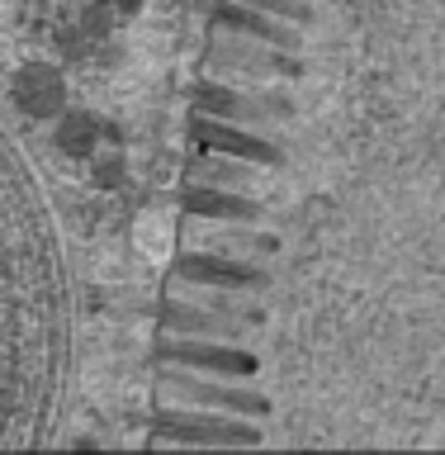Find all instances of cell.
<instances>
[{
    "instance_id": "cell-1",
    "label": "cell",
    "mask_w": 445,
    "mask_h": 455,
    "mask_svg": "<svg viewBox=\"0 0 445 455\" xmlns=\"http://www.w3.org/2000/svg\"><path fill=\"white\" fill-rule=\"evenodd\" d=\"M156 436L176 446H261V427L223 408H162L156 412Z\"/></svg>"
},
{
    "instance_id": "cell-2",
    "label": "cell",
    "mask_w": 445,
    "mask_h": 455,
    "mask_svg": "<svg viewBox=\"0 0 445 455\" xmlns=\"http://www.w3.org/2000/svg\"><path fill=\"white\" fill-rule=\"evenodd\" d=\"M156 379H162V394L176 398V403L223 408V412H237V418H266V412H270V398L261 389L223 384V375H204V370H185V365H166L162 361Z\"/></svg>"
},
{
    "instance_id": "cell-3",
    "label": "cell",
    "mask_w": 445,
    "mask_h": 455,
    "mask_svg": "<svg viewBox=\"0 0 445 455\" xmlns=\"http://www.w3.org/2000/svg\"><path fill=\"white\" fill-rule=\"evenodd\" d=\"M156 361L166 365H185V370H204V375H223V379H251L261 361L251 351L233 347V341H190V337H162L156 341Z\"/></svg>"
},
{
    "instance_id": "cell-4",
    "label": "cell",
    "mask_w": 445,
    "mask_h": 455,
    "mask_svg": "<svg viewBox=\"0 0 445 455\" xmlns=\"http://www.w3.org/2000/svg\"><path fill=\"white\" fill-rule=\"evenodd\" d=\"M209 67H227V71H242L251 81H298L304 76V52H284V48H270V43H256V38H233V43H213L209 48Z\"/></svg>"
},
{
    "instance_id": "cell-5",
    "label": "cell",
    "mask_w": 445,
    "mask_h": 455,
    "mask_svg": "<svg viewBox=\"0 0 445 455\" xmlns=\"http://www.w3.org/2000/svg\"><path fill=\"white\" fill-rule=\"evenodd\" d=\"M195 105L199 114H213V119H227V124H242V128H270V124H284L294 119V105L280 95H242V91H227V85H199L195 91Z\"/></svg>"
},
{
    "instance_id": "cell-6",
    "label": "cell",
    "mask_w": 445,
    "mask_h": 455,
    "mask_svg": "<svg viewBox=\"0 0 445 455\" xmlns=\"http://www.w3.org/2000/svg\"><path fill=\"white\" fill-rule=\"evenodd\" d=\"M171 275L204 290H266V270L227 251H185Z\"/></svg>"
},
{
    "instance_id": "cell-7",
    "label": "cell",
    "mask_w": 445,
    "mask_h": 455,
    "mask_svg": "<svg viewBox=\"0 0 445 455\" xmlns=\"http://www.w3.org/2000/svg\"><path fill=\"white\" fill-rule=\"evenodd\" d=\"M190 133H195V142L204 152H227V156H242V162H256V166H266V171L284 166V152L275 148V142L261 138V133H251V128H242V124L199 114V119L190 124Z\"/></svg>"
},
{
    "instance_id": "cell-8",
    "label": "cell",
    "mask_w": 445,
    "mask_h": 455,
    "mask_svg": "<svg viewBox=\"0 0 445 455\" xmlns=\"http://www.w3.org/2000/svg\"><path fill=\"white\" fill-rule=\"evenodd\" d=\"M213 20H219L227 34H242V38L270 43V48H284V52H304L298 24L275 20V14H266V10H251V5H242V0H223V5L213 10Z\"/></svg>"
},
{
    "instance_id": "cell-9",
    "label": "cell",
    "mask_w": 445,
    "mask_h": 455,
    "mask_svg": "<svg viewBox=\"0 0 445 455\" xmlns=\"http://www.w3.org/2000/svg\"><path fill=\"white\" fill-rule=\"evenodd\" d=\"M180 204L190 219H219V223H266V204L251 195H233L219 185H195L180 195Z\"/></svg>"
},
{
    "instance_id": "cell-10",
    "label": "cell",
    "mask_w": 445,
    "mask_h": 455,
    "mask_svg": "<svg viewBox=\"0 0 445 455\" xmlns=\"http://www.w3.org/2000/svg\"><path fill=\"white\" fill-rule=\"evenodd\" d=\"M162 327L166 332H180V337H219V341H242L247 337V323L227 318V313H219V308L180 304V299H166L162 304Z\"/></svg>"
},
{
    "instance_id": "cell-11",
    "label": "cell",
    "mask_w": 445,
    "mask_h": 455,
    "mask_svg": "<svg viewBox=\"0 0 445 455\" xmlns=\"http://www.w3.org/2000/svg\"><path fill=\"white\" fill-rule=\"evenodd\" d=\"M195 228H199L204 251H227V256H275V251H280V237L266 233V228H251V223L195 219Z\"/></svg>"
},
{
    "instance_id": "cell-12",
    "label": "cell",
    "mask_w": 445,
    "mask_h": 455,
    "mask_svg": "<svg viewBox=\"0 0 445 455\" xmlns=\"http://www.w3.org/2000/svg\"><path fill=\"white\" fill-rule=\"evenodd\" d=\"M266 166L256 162H242V156H227V152H204L190 162V176L199 185H256Z\"/></svg>"
},
{
    "instance_id": "cell-13",
    "label": "cell",
    "mask_w": 445,
    "mask_h": 455,
    "mask_svg": "<svg viewBox=\"0 0 445 455\" xmlns=\"http://www.w3.org/2000/svg\"><path fill=\"white\" fill-rule=\"evenodd\" d=\"M242 5L266 10V14L290 20V24H298V28H313V24H318V5H313V0H242Z\"/></svg>"
},
{
    "instance_id": "cell-14",
    "label": "cell",
    "mask_w": 445,
    "mask_h": 455,
    "mask_svg": "<svg viewBox=\"0 0 445 455\" xmlns=\"http://www.w3.org/2000/svg\"><path fill=\"white\" fill-rule=\"evenodd\" d=\"M327 5H337V0H327Z\"/></svg>"
}]
</instances>
